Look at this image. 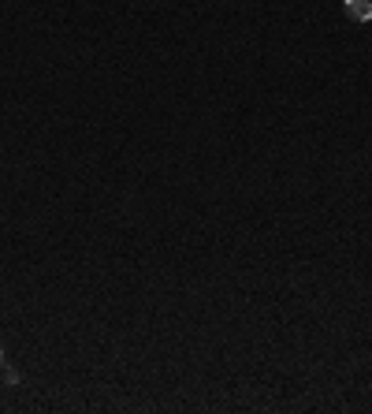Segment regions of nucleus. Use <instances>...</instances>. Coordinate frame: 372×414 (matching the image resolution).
<instances>
[{"instance_id":"2","label":"nucleus","mask_w":372,"mask_h":414,"mask_svg":"<svg viewBox=\"0 0 372 414\" xmlns=\"http://www.w3.org/2000/svg\"><path fill=\"white\" fill-rule=\"evenodd\" d=\"M0 366H4V347H0Z\"/></svg>"},{"instance_id":"1","label":"nucleus","mask_w":372,"mask_h":414,"mask_svg":"<svg viewBox=\"0 0 372 414\" xmlns=\"http://www.w3.org/2000/svg\"><path fill=\"white\" fill-rule=\"evenodd\" d=\"M346 15L354 19V23H369V19H372V4H369V0H346Z\"/></svg>"}]
</instances>
